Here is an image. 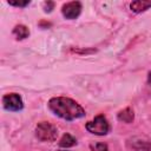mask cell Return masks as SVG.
I'll return each instance as SVG.
<instances>
[{"mask_svg": "<svg viewBox=\"0 0 151 151\" xmlns=\"http://www.w3.org/2000/svg\"><path fill=\"white\" fill-rule=\"evenodd\" d=\"M50 110L58 117L66 120H74L85 116L84 109L74 100L66 97H55L48 101Z\"/></svg>", "mask_w": 151, "mask_h": 151, "instance_id": "obj_1", "label": "cell"}, {"mask_svg": "<svg viewBox=\"0 0 151 151\" xmlns=\"http://www.w3.org/2000/svg\"><path fill=\"white\" fill-rule=\"evenodd\" d=\"M35 134L42 142H53L57 139L58 130L54 125H52L47 122H41L37 125Z\"/></svg>", "mask_w": 151, "mask_h": 151, "instance_id": "obj_2", "label": "cell"}, {"mask_svg": "<svg viewBox=\"0 0 151 151\" xmlns=\"http://www.w3.org/2000/svg\"><path fill=\"white\" fill-rule=\"evenodd\" d=\"M86 129H87L88 132H91L93 134L104 136L109 132L110 126H109V123H107L106 118L103 114H99L93 120H91L86 124Z\"/></svg>", "mask_w": 151, "mask_h": 151, "instance_id": "obj_3", "label": "cell"}, {"mask_svg": "<svg viewBox=\"0 0 151 151\" xmlns=\"http://www.w3.org/2000/svg\"><path fill=\"white\" fill-rule=\"evenodd\" d=\"M2 104H4V107L8 111H20L24 107L22 100H21L20 96L17 93L6 94L2 98Z\"/></svg>", "mask_w": 151, "mask_h": 151, "instance_id": "obj_4", "label": "cell"}, {"mask_svg": "<svg viewBox=\"0 0 151 151\" xmlns=\"http://www.w3.org/2000/svg\"><path fill=\"white\" fill-rule=\"evenodd\" d=\"M81 11V4L79 1H72V2H67L63 6V15L66 19H76Z\"/></svg>", "mask_w": 151, "mask_h": 151, "instance_id": "obj_5", "label": "cell"}, {"mask_svg": "<svg viewBox=\"0 0 151 151\" xmlns=\"http://www.w3.org/2000/svg\"><path fill=\"white\" fill-rule=\"evenodd\" d=\"M130 144H131V147L134 149L136 151H149L151 147V144L149 143V140L139 138V137L132 138Z\"/></svg>", "mask_w": 151, "mask_h": 151, "instance_id": "obj_6", "label": "cell"}, {"mask_svg": "<svg viewBox=\"0 0 151 151\" xmlns=\"http://www.w3.org/2000/svg\"><path fill=\"white\" fill-rule=\"evenodd\" d=\"M133 118H134V113L131 107H126L118 113V120L123 123H132Z\"/></svg>", "mask_w": 151, "mask_h": 151, "instance_id": "obj_7", "label": "cell"}, {"mask_svg": "<svg viewBox=\"0 0 151 151\" xmlns=\"http://www.w3.org/2000/svg\"><path fill=\"white\" fill-rule=\"evenodd\" d=\"M131 9L136 13H139V12H143L145 9H147L149 7H151V1H144V0H137V1H133L131 2L130 5Z\"/></svg>", "mask_w": 151, "mask_h": 151, "instance_id": "obj_8", "label": "cell"}, {"mask_svg": "<svg viewBox=\"0 0 151 151\" xmlns=\"http://www.w3.org/2000/svg\"><path fill=\"white\" fill-rule=\"evenodd\" d=\"M13 34H14V37H15L18 40H22V39H25V38L28 37L29 31H28V28H27L26 26H24V25H17V26L14 27V29H13Z\"/></svg>", "mask_w": 151, "mask_h": 151, "instance_id": "obj_9", "label": "cell"}, {"mask_svg": "<svg viewBox=\"0 0 151 151\" xmlns=\"http://www.w3.org/2000/svg\"><path fill=\"white\" fill-rule=\"evenodd\" d=\"M76 144H77L76 138L72 137L70 133H65V134L61 137L60 142H59V145H60L61 147H70V146H73V145H76Z\"/></svg>", "mask_w": 151, "mask_h": 151, "instance_id": "obj_10", "label": "cell"}, {"mask_svg": "<svg viewBox=\"0 0 151 151\" xmlns=\"http://www.w3.org/2000/svg\"><path fill=\"white\" fill-rule=\"evenodd\" d=\"M90 147L92 151H109L107 145L104 143H92L90 144Z\"/></svg>", "mask_w": 151, "mask_h": 151, "instance_id": "obj_11", "label": "cell"}, {"mask_svg": "<svg viewBox=\"0 0 151 151\" xmlns=\"http://www.w3.org/2000/svg\"><path fill=\"white\" fill-rule=\"evenodd\" d=\"M8 4L9 5H12V6H17V7H25V6H27L28 4H29V1L28 0H25V1H18V0H11V1H8Z\"/></svg>", "mask_w": 151, "mask_h": 151, "instance_id": "obj_12", "label": "cell"}, {"mask_svg": "<svg viewBox=\"0 0 151 151\" xmlns=\"http://www.w3.org/2000/svg\"><path fill=\"white\" fill-rule=\"evenodd\" d=\"M53 7H54V2H52V1H47L44 4V11L45 12H51L53 9Z\"/></svg>", "mask_w": 151, "mask_h": 151, "instance_id": "obj_13", "label": "cell"}]
</instances>
